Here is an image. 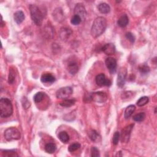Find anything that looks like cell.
<instances>
[{"instance_id":"obj_31","label":"cell","mask_w":157,"mask_h":157,"mask_svg":"<svg viewBox=\"0 0 157 157\" xmlns=\"http://www.w3.org/2000/svg\"><path fill=\"white\" fill-rule=\"evenodd\" d=\"M80 144L78 142H75L71 144L68 147V151L70 152H73L80 149Z\"/></svg>"},{"instance_id":"obj_37","label":"cell","mask_w":157,"mask_h":157,"mask_svg":"<svg viewBox=\"0 0 157 157\" xmlns=\"http://www.w3.org/2000/svg\"><path fill=\"white\" fill-rule=\"evenodd\" d=\"M5 25V23H4L3 20V17L1 16V27H3Z\"/></svg>"},{"instance_id":"obj_5","label":"cell","mask_w":157,"mask_h":157,"mask_svg":"<svg viewBox=\"0 0 157 157\" xmlns=\"http://www.w3.org/2000/svg\"><path fill=\"white\" fill-rule=\"evenodd\" d=\"M87 99L88 100L90 101H93L94 102L102 103H104L107 100V94L104 92H94L89 94Z\"/></svg>"},{"instance_id":"obj_3","label":"cell","mask_w":157,"mask_h":157,"mask_svg":"<svg viewBox=\"0 0 157 157\" xmlns=\"http://www.w3.org/2000/svg\"><path fill=\"white\" fill-rule=\"evenodd\" d=\"M29 9L33 22L37 26H41L44 17L41 9L35 4H30Z\"/></svg>"},{"instance_id":"obj_14","label":"cell","mask_w":157,"mask_h":157,"mask_svg":"<svg viewBox=\"0 0 157 157\" xmlns=\"http://www.w3.org/2000/svg\"><path fill=\"white\" fill-rule=\"evenodd\" d=\"M72 34V31L67 28H62L60 31V37L62 41H66Z\"/></svg>"},{"instance_id":"obj_15","label":"cell","mask_w":157,"mask_h":157,"mask_svg":"<svg viewBox=\"0 0 157 157\" xmlns=\"http://www.w3.org/2000/svg\"><path fill=\"white\" fill-rule=\"evenodd\" d=\"M41 80L44 83H52L55 81V77L51 73H44L41 76Z\"/></svg>"},{"instance_id":"obj_34","label":"cell","mask_w":157,"mask_h":157,"mask_svg":"<svg viewBox=\"0 0 157 157\" xmlns=\"http://www.w3.org/2000/svg\"><path fill=\"white\" fill-rule=\"evenodd\" d=\"M91 156L93 157H98L100 156L99 150L96 147H92L91 149Z\"/></svg>"},{"instance_id":"obj_25","label":"cell","mask_w":157,"mask_h":157,"mask_svg":"<svg viewBox=\"0 0 157 157\" xmlns=\"http://www.w3.org/2000/svg\"><path fill=\"white\" fill-rule=\"evenodd\" d=\"M44 96H45V94L44 93H42V92H38V93H37L34 96V98H33L34 101L36 103H41L44 100Z\"/></svg>"},{"instance_id":"obj_13","label":"cell","mask_w":157,"mask_h":157,"mask_svg":"<svg viewBox=\"0 0 157 157\" xmlns=\"http://www.w3.org/2000/svg\"><path fill=\"white\" fill-rule=\"evenodd\" d=\"M54 18L55 19L56 21L58 22H61L64 20L65 16L61 8H57L53 13Z\"/></svg>"},{"instance_id":"obj_6","label":"cell","mask_w":157,"mask_h":157,"mask_svg":"<svg viewBox=\"0 0 157 157\" xmlns=\"http://www.w3.org/2000/svg\"><path fill=\"white\" fill-rule=\"evenodd\" d=\"M72 94V89L70 87H65L60 89L56 92V96L58 99L65 100Z\"/></svg>"},{"instance_id":"obj_1","label":"cell","mask_w":157,"mask_h":157,"mask_svg":"<svg viewBox=\"0 0 157 157\" xmlns=\"http://www.w3.org/2000/svg\"><path fill=\"white\" fill-rule=\"evenodd\" d=\"M107 27L106 19L103 17L96 18L93 23L91 28V34L93 38H98L106 30Z\"/></svg>"},{"instance_id":"obj_16","label":"cell","mask_w":157,"mask_h":157,"mask_svg":"<svg viewBox=\"0 0 157 157\" xmlns=\"http://www.w3.org/2000/svg\"><path fill=\"white\" fill-rule=\"evenodd\" d=\"M89 136L90 139L94 142H99L101 140V137L100 134L94 129H92L89 132Z\"/></svg>"},{"instance_id":"obj_35","label":"cell","mask_w":157,"mask_h":157,"mask_svg":"<svg viewBox=\"0 0 157 157\" xmlns=\"http://www.w3.org/2000/svg\"><path fill=\"white\" fill-rule=\"evenodd\" d=\"M120 135L119 133V132L118 131L115 132L112 138V143L114 145H117L120 140Z\"/></svg>"},{"instance_id":"obj_17","label":"cell","mask_w":157,"mask_h":157,"mask_svg":"<svg viewBox=\"0 0 157 157\" xmlns=\"http://www.w3.org/2000/svg\"><path fill=\"white\" fill-rule=\"evenodd\" d=\"M128 23H129V19H128V17L127 16L126 14L122 15L121 17L119 18V19L118 20V22H117L118 26L120 27H122V28L127 26Z\"/></svg>"},{"instance_id":"obj_11","label":"cell","mask_w":157,"mask_h":157,"mask_svg":"<svg viewBox=\"0 0 157 157\" xmlns=\"http://www.w3.org/2000/svg\"><path fill=\"white\" fill-rule=\"evenodd\" d=\"M106 65L110 71L111 74H114L116 71L117 69V61L116 60L112 57H108L106 60Z\"/></svg>"},{"instance_id":"obj_29","label":"cell","mask_w":157,"mask_h":157,"mask_svg":"<svg viewBox=\"0 0 157 157\" xmlns=\"http://www.w3.org/2000/svg\"><path fill=\"white\" fill-rule=\"evenodd\" d=\"M139 71L143 75L147 74L150 72L149 67L146 65H143L139 67Z\"/></svg>"},{"instance_id":"obj_24","label":"cell","mask_w":157,"mask_h":157,"mask_svg":"<svg viewBox=\"0 0 157 157\" xmlns=\"http://www.w3.org/2000/svg\"><path fill=\"white\" fill-rule=\"evenodd\" d=\"M75 103H76V100L74 99H71V100L65 99V100H64V101H63L62 102L60 103V104L63 107H71L72 106L74 105Z\"/></svg>"},{"instance_id":"obj_20","label":"cell","mask_w":157,"mask_h":157,"mask_svg":"<svg viewBox=\"0 0 157 157\" xmlns=\"http://www.w3.org/2000/svg\"><path fill=\"white\" fill-rule=\"evenodd\" d=\"M98 10L101 13L104 14L109 13V12L111 11V7H110L109 5L107 4V3H100L98 5Z\"/></svg>"},{"instance_id":"obj_7","label":"cell","mask_w":157,"mask_h":157,"mask_svg":"<svg viewBox=\"0 0 157 157\" xmlns=\"http://www.w3.org/2000/svg\"><path fill=\"white\" fill-rule=\"evenodd\" d=\"M127 76V70L125 67L120 68L117 76V86L119 87H123L125 86Z\"/></svg>"},{"instance_id":"obj_2","label":"cell","mask_w":157,"mask_h":157,"mask_svg":"<svg viewBox=\"0 0 157 157\" xmlns=\"http://www.w3.org/2000/svg\"><path fill=\"white\" fill-rule=\"evenodd\" d=\"M13 113V107L11 101L6 98L0 100V116L2 118L10 117Z\"/></svg>"},{"instance_id":"obj_22","label":"cell","mask_w":157,"mask_h":157,"mask_svg":"<svg viewBox=\"0 0 157 157\" xmlns=\"http://www.w3.org/2000/svg\"><path fill=\"white\" fill-rule=\"evenodd\" d=\"M57 150V146L54 143H48L45 146V150L48 153H53Z\"/></svg>"},{"instance_id":"obj_23","label":"cell","mask_w":157,"mask_h":157,"mask_svg":"<svg viewBox=\"0 0 157 157\" xmlns=\"http://www.w3.org/2000/svg\"><path fill=\"white\" fill-rule=\"evenodd\" d=\"M58 139L63 143H67L69 141V136L66 131H61L58 134Z\"/></svg>"},{"instance_id":"obj_33","label":"cell","mask_w":157,"mask_h":157,"mask_svg":"<svg viewBox=\"0 0 157 157\" xmlns=\"http://www.w3.org/2000/svg\"><path fill=\"white\" fill-rule=\"evenodd\" d=\"M22 106L23 107L24 109H28L31 105L30 104V102L28 100V99L25 97H23L22 100Z\"/></svg>"},{"instance_id":"obj_10","label":"cell","mask_w":157,"mask_h":157,"mask_svg":"<svg viewBox=\"0 0 157 157\" xmlns=\"http://www.w3.org/2000/svg\"><path fill=\"white\" fill-rule=\"evenodd\" d=\"M74 14L75 15L79 16L81 18L82 20L85 19L87 15V12L85 6L82 3L77 4L74 8Z\"/></svg>"},{"instance_id":"obj_21","label":"cell","mask_w":157,"mask_h":157,"mask_svg":"<svg viewBox=\"0 0 157 157\" xmlns=\"http://www.w3.org/2000/svg\"><path fill=\"white\" fill-rule=\"evenodd\" d=\"M136 110V107L134 105H129L128 106L125 111V119L129 118L132 114L134 113Z\"/></svg>"},{"instance_id":"obj_36","label":"cell","mask_w":157,"mask_h":157,"mask_svg":"<svg viewBox=\"0 0 157 157\" xmlns=\"http://www.w3.org/2000/svg\"><path fill=\"white\" fill-rule=\"evenodd\" d=\"M126 38L131 42V43H134L135 41V37L134 36V35L132 34L131 33L128 32L127 33H126L125 34Z\"/></svg>"},{"instance_id":"obj_30","label":"cell","mask_w":157,"mask_h":157,"mask_svg":"<svg viewBox=\"0 0 157 157\" xmlns=\"http://www.w3.org/2000/svg\"><path fill=\"white\" fill-rule=\"evenodd\" d=\"M15 78H16V74L14 71L13 69H10L9 70V77H8V82L9 84H13L15 82Z\"/></svg>"},{"instance_id":"obj_8","label":"cell","mask_w":157,"mask_h":157,"mask_svg":"<svg viewBox=\"0 0 157 157\" xmlns=\"http://www.w3.org/2000/svg\"><path fill=\"white\" fill-rule=\"evenodd\" d=\"M133 126H134V124H131L125 126L124 128V129H122V134L120 135V138L121 139V141L122 142L126 143L129 141L131 132L132 131V128H133Z\"/></svg>"},{"instance_id":"obj_26","label":"cell","mask_w":157,"mask_h":157,"mask_svg":"<svg viewBox=\"0 0 157 157\" xmlns=\"http://www.w3.org/2000/svg\"><path fill=\"white\" fill-rule=\"evenodd\" d=\"M149 99L147 96H143L139 99V100L137 101V105L139 107H142L145 105H146L149 103Z\"/></svg>"},{"instance_id":"obj_27","label":"cell","mask_w":157,"mask_h":157,"mask_svg":"<svg viewBox=\"0 0 157 157\" xmlns=\"http://www.w3.org/2000/svg\"><path fill=\"white\" fill-rule=\"evenodd\" d=\"M146 118V114L144 112H140L138 114H136L134 117H133V120H135V122H141L142 121H144V120Z\"/></svg>"},{"instance_id":"obj_12","label":"cell","mask_w":157,"mask_h":157,"mask_svg":"<svg viewBox=\"0 0 157 157\" xmlns=\"http://www.w3.org/2000/svg\"><path fill=\"white\" fill-rule=\"evenodd\" d=\"M101 51L107 55H113L115 52V47L113 44H106L102 47Z\"/></svg>"},{"instance_id":"obj_19","label":"cell","mask_w":157,"mask_h":157,"mask_svg":"<svg viewBox=\"0 0 157 157\" xmlns=\"http://www.w3.org/2000/svg\"><path fill=\"white\" fill-rule=\"evenodd\" d=\"M14 19L15 22L17 24H20L25 20V14H24V13L21 10L17 11L14 14Z\"/></svg>"},{"instance_id":"obj_32","label":"cell","mask_w":157,"mask_h":157,"mask_svg":"<svg viewBox=\"0 0 157 157\" xmlns=\"http://www.w3.org/2000/svg\"><path fill=\"white\" fill-rule=\"evenodd\" d=\"M81 22H82L81 18L77 15H74V16H72L71 20V23L74 25H79V24L81 23Z\"/></svg>"},{"instance_id":"obj_4","label":"cell","mask_w":157,"mask_h":157,"mask_svg":"<svg viewBox=\"0 0 157 157\" xmlns=\"http://www.w3.org/2000/svg\"><path fill=\"white\" fill-rule=\"evenodd\" d=\"M5 139L7 141L19 140L20 139L21 135L18 129L14 127H10L6 129L4 134Z\"/></svg>"},{"instance_id":"obj_9","label":"cell","mask_w":157,"mask_h":157,"mask_svg":"<svg viewBox=\"0 0 157 157\" xmlns=\"http://www.w3.org/2000/svg\"><path fill=\"white\" fill-rule=\"evenodd\" d=\"M96 83L100 87L110 86L111 85V81L106 78L104 74H100L96 77Z\"/></svg>"},{"instance_id":"obj_18","label":"cell","mask_w":157,"mask_h":157,"mask_svg":"<svg viewBox=\"0 0 157 157\" xmlns=\"http://www.w3.org/2000/svg\"><path fill=\"white\" fill-rule=\"evenodd\" d=\"M68 70L71 74L72 75L76 74L79 70V67L77 64L76 62H73L69 63L68 65Z\"/></svg>"},{"instance_id":"obj_28","label":"cell","mask_w":157,"mask_h":157,"mask_svg":"<svg viewBox=\"0 0 157 157\" xmlns=\"http://www.w3.org/2000/svg\"><path fill=\"white\" fill-rule=\"evenodd\" d=\"M2 153L3 156H18V154L16 152L15 150H2Z\"/></svg>"}]
</instances>
